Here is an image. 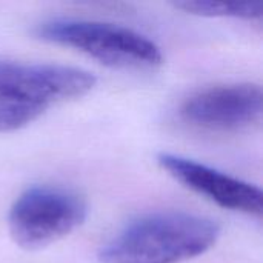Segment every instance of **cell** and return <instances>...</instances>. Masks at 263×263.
<instances>
[{"label": "cell", "mask_w": 263, "mask_h": 263, "mask_svg": "<svg viewBox=\"0 0 263 263\" xmlns=\"http://www.w3.org/2000/svg\"><path fill=\"white\" fill-rule=\"evenodd\" d=\"M220 237L216 220L185 211H157L120 230L100 253L102 263H182L210 251Z\"/></svg>", "instance_id": "1"}, {"label": "cell", "mask_w": 263, "mask_h": 263, "mask_svg": "<svg viewBox=\"0 0 263 263\" xmlns=\"http://www.w3.org/2000/svg\"><path fill=\"white\" fill-rule=\"evenodd\" d=\"M94 86L96 77L82 68L0 60V133L17 131Z\"/></svg>", "instance_id": "2"}, {"label": "cell", "mask_w": 263, "mask_h": 263, "mask_svg": "<svg viewBox=\"0 0 263 263\" xmlns=\"http://www.w3.org/2000/svg\"><path fill=\"white\" fill-rule=\"evenodd\" d=\"M35 35L43 42L80 51L109 68L153 69L163 62L160 48L151 39L114 23L54 18L37 25Z\"/></svg>", "instance_id": "3"}, {"label": "cell", "mask_w": 263, "mask_h": 263, "mask_svg": "<svg viewBox=\"0 0 263 263\" xmlns=\"http://www.w3.org/2000/svg\"><path fill=\"white\" fill-rule=\"evenodd\" d=\"M86 216L88 203L77 191L37 185L25 190L11 205L8 231L20 248L39 250L76 231Z\"/></svg>", "instance_id": "4"}, {"label": "cell", "mask_w": 263, "mask_h": 263, "mask_svg": "<svg viewBox=\"0 0 263 263\" xmlns=\"http://www.w3.org/2000/svg\"><path fill=\"white\" fill-rule=\"evenodd\" d=\"M263 109L260 86L234 83L202 89L180 106V117L197 128L236 131L259 122Z\"/></svg>", "instance_id": "5"}, {"label": "cell", "mask_w": 263, "mask_h": 263, "mask_svg": "<svg viewBox=\"0 0 263 263\" xmlns=\"http://www.w3.org/2000/svg\"><path fill=\"white\" fill-rule=\"evenodd\" d=\"M157 163L174 180L219 206L256 217L262 216L263 194L256 185L171 153H160Z\"/></svg>", "instance_id": "6"}, {"label": "cell", "mask_w": 263, "mask_h": 263, "mask_svg": "<svg viewBox=\"0 0 263 263\" xmlns=\"http://www.w3.org/2000/svg\"><path fill=\"white\" fill-rule=\"evenodd\" d=\"M176 8L188 14L202 17L260 20L263 17V2H179Z\"/></svg>", "instance_id": "7"}]
</instances>
